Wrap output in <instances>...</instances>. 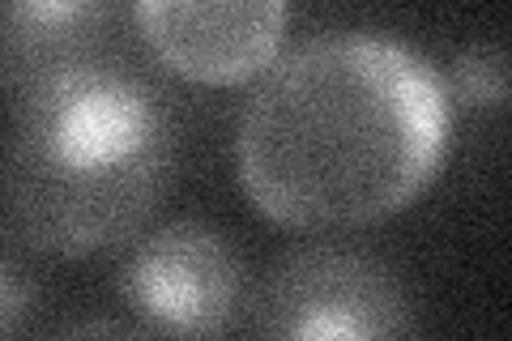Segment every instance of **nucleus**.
Returning <instances> with one entry per match:
<instances>
[{"mask_svg": "<svg viewBox=\"0 0 512 341\" xmlns=\"http://www.w3.org/2000/svg\"><path fill=\"white\" fill-rule=\"evenodd\" d=\"M444 77L406 43L346 30L274 60L235 128L256 214L291 231L384 222L431 184L448 145Z\"/></svg>", "mask_w": 512, "mask_h": 341, "instance_id": "obj_1", "label": "nucleus"}, {"mask_svg": "<svg viewBox=\"0 0 512 341\" xmlns=\"http://www.w3.org/2000/svg\"><path fill=\"white\" fill-rule=\"evenodd\" d=\"M9 99V239L77 261L120 248L150 222L180 154V120L154 77L90 52Z\"/></svg>", "mask_w": 512, "mask_h": 341, "instance_id": "obj_2", "label": "nucleus"}, {"mask_svg": "<svg viewBox=\"0 0 512 341\" xmlns=\"http://www.w3.org/2000/svg\"><path fill=\"white\" fill-rule=\"evenodd\" d=\"M410 329V295L397 273L333 243L286 252L252 299V333L278 341H393Z\"/></svg>", "mask_w": 512, "mask_h": 341, "instance_id": "obj_3", "label": "nucleus"}, {"mask_svg": "<svg viewBox=\"0 0 512 341\" xmlns=\"http://www.w3.org/2000/svg\"><path fill=\"white\" fill-rule=\"evenodd\" d=\"M120 299L146 333L218 337L244 303V261L210 222L175 218L137 235L120 265Z\"/></svg>", "mask_w": 512, "mask_h": 341, "instance_id": "obj_4", "label": "nucleus"}, {"mask_svg": "<svg viewBox=\"0 0 512 341\" xmlns=\"http://www.w3.org/2000/svg\"><path fill=\"white\" fill-rule=\"evenodd\" d=\"M146 52L192 86L265 77L286 35V0H133Z\"/></svg>", "mask_w": 512, "mask_h": 341, "instance_id": "obj_5", "label": "nucleus"}, {"mask_svg": "<svg viewBox=\"0 0 512 341\" xmlns=\"http://www.w3.org/2000/svg\"><path fill=\"white\" fill-rule=\"evenodd\" d=\"M120 0H0V64L5 90L99 52V35L116 22Z\"/></svg>", "mask_w": 512, "mask_h": 341, "instance_id": "obj_6", "label": "nucleus"}, {"mask_svg": "<svg viewBox=\"0 0 512 341\" xmlns=\"http://www.w3.org/2000/svg\"><path fill=\"white\" fill-rule=\"evenodd\" d=\"M444 90L448 103L457 107H478L495 111L512 99V60L504 47L495 43H470L453 56V64L444 69Z\"/></svg>", "mask_w": 512, "mask_h": 341, "instance_id": "obj_7", "label": "nucleus"}, {"mask_svg": "<svg viewBox=\"0 0 512 341\" xmlns=\"http://www.w3.org/2000/svg\"><path fill=\"white\" fill-rule=\"evenodd\" d=\"M30 303H35V290L26 286L22 265L13 261V256H5V261H0V333L5 337L18 333Z\"/></svg>", "mask_w": 512, "mask_h": 341, "instance_id": "obj_8", "label": "nucleus"}]
</instances>
